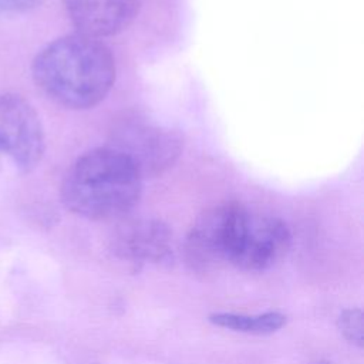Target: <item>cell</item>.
<instances>
[{
	"label": "cell",
	"mask_w": 364,
	"mask_h": 364,
	"mask_svg": "<svg viewBox=\"0 0 364 364\" xmlns=\"http://www.w3.org/2000/svg\"><path fill=\"white\" fill-rule=\"evenodd\" d=\"M77 33L102 40L125 30L142 0H63Z\"/></svg>",
	"instance_id": "cell-6"
},
{
	"label": "cell",
	"mask_w": 364,
	"mask_h": 364,
	"mask_svg": "<svg viewBox=\"0 0 364 364\" xmlns=\"http://www.w3.org/2000/svg\"><path fill=\"white\" fill-rule=\"evenodd\" d=\"M43 0H0V16L21 14L34 10Z\"/></svg>",
	"instance_id": "cell-11"
},
{
	"label": "cell",
	"mask_w": 364,
	"mask_h": 364,
	"mask_svg": "<svg viewBox=\"0 0 364 364\" xmlns=\"http://www.w3.org/2000/svg\"><path fill=\"white\" fill-rule=\"evenodd\" d=\"M338 328L350 343L363 346V313L358 309L346 310L338 318Z\"/></svg>",
	"instance_id": "cell-10"
},
{
	"label": "cell",
	"mask_w": 364,
	"mask_h": 364,
	"mask_svg": "<svg viewBox=\"0 0 364 364\" xmlns=\"http://www.w3.org/2000/svg\"><path fill=\"white\" fill-rule=\"evenodd\" d=\"M36 85L55 104L68 109H88L111 91L115 58L98 38L65 34L47 44L31 63Z\"/></svg>",
	"instance_id": "cell-1"
},
{
	"label": "cell",
	"mask_w": 364,
	"mask_h": 364,
	"mask_svg": "<svg viewBox=\"0 0 364 364\" xmlns=\"http://www.w3.org/2000/svg\"><path fill=\"white\" fill-rule=\"evenodd\" d=\"M44 151V128L34 107L18 94H0V155L27 173L38 166Z\"/></svg>",
	"instance_id": "cell-5"
},
{
	"label": "cell",
	"mask_w": 364,
	"mask_h": 364,
	"mask_svg": "<svg viewBox=\"0 0 364 364\" xmlns=\"http://www.w3.org/2000/svg\"><path fill=\"white\" fill-rule=\"evenodd\" d=\"M250 212L237 202H223L206 209L186 237V256L195 267L235 266L243 247Z\"/></svg>",
	"instance_id": "cell-3"
},
{
	"label": "cell",
	"mask_w": 364,
	"mask_h": 364,
	"mask_svg": "<svg viewBox=\"0 0 364 364\" xmlns=\"http://www.w3.org/2000/svg\"><path fill=\"white\" fill-rule=\"evenodd\" d=\"M289 246L290 232L282 219L250 212L245 243L235 267L264 270L279 262Z\"/></svg>",
	"instance_id": "cell-7"
},
{
	"label": "cell",
	"mask_w": 364,
	"mask_h": 364,
	"mask_svg": "<svg viewBox=\"0 0 364 364\" xmlns=\"http://www.w3.org/2000/svg\"><path fill=\"white\" fill-rule=\"evenodd\" d=\"M112 242L124 259L158 262L169 253L171 232L159 220L134 219L118 226Z\"/></svg>",
	"instance_id": "cell-8"
},
{
	"label": "cell",
	"mask_w": 364,
	"mask_h": 364,
	"mask_svg": "<svg viewBox=\"0 0 364 364\" xmlns=\"http://www.w3.org/2000/svg\"><path fill=\"white\" fill-rule=\"evenodd\" d=\"M108 146L122 154L142 178L159 176L181 156L183 138L146 118L125 115L112 125Z\"/></svg>",
	"instance_id": "cell-4"
},
{
	"label": "cell",
	"mask_w": 364,
	"mask_h": 364,
	"mask_svg": "<svg viewBox=\"0 0 364 364\" xmlns=\"http://www.w3.org/2000/svg\"><path fill=\"white\" fill-rule=\"evenodd\" d=\"M142 176L111 146L94 148L78 156L61 182L64 206L82 218L107 220L127 215L139 200Z\"/></svg>",
	"instance_id": "cell-2"
},
{
	"label": "cell",
	"mask_w": 364,
	"mask_h": 364,
	"mask_svg": "<svg viewBox=\"0 0 364 364\" xmlns=\"http://www.w3.org/2000/svg\"><path fill=\"white\" fill-rule=\"evenodd\" d=\"M209 320L219 327L252 334H269L282 328L286 324V316L276 311L263 313L257 316L216 313L212 314Z\"/></svg>",
	"instance_id": "cell-9"
},
{
	"label": "cell",
	"mask_w": 364,
	"mask_h": 364,
	"mask_svg": "<svg viewBox=\"0 0 364 364\" xmlns=\"http://www.w3.org/2000/svg\"><path fill=\"white\" fill-rule=\"evenodd\" d=\"M316 364H330V363H326V361H318V363H316Z\"/></svg>",
	"instance_id": "cell-12"
}]
</instances>
